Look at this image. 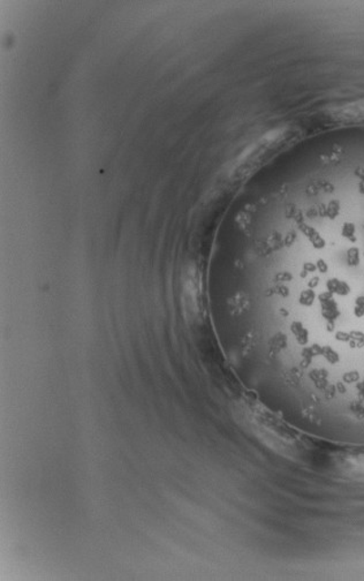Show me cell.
Listing matches in <instances>:
<instances>
[{
	"instance_id": "obj_1",
	"label": "cell",
	"mask_w": 364,
	"mask_h": 581,
	"mask_svg": "<svg viewBox=\"0 0 364 581\" xmlns=\"http://www.w3.org/2000/svg\"><path fill=\"white\" fill-rule=\"evenodd\" d=\"M328 466L342 479L364 483V450H341L328 454Z\"/></svg>"
}]
</instances>
